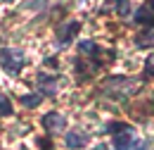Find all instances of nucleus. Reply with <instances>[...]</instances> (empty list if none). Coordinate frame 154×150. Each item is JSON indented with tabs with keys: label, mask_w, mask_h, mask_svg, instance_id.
I'll use <instances>...</instances> for the list:
<instances>
[{
	"label": "nucleus",
	"mask_w": 154,
	"mask_h": 150,
	"mask_svg": "<svg viewBox=\"0 0 154 150\" xmlns=\"http://www.w3.org/2000/svg\"><path fill=\"white\" fill-rule=\"evenodd\" d=\"M128 150H147V141H137V138H135L133 145H131Z\"/></svg>",
	"instance_id": "15"
},
{
	"label": "nucleus",
	"mask_w": 154,
	"mask_h": 150,
	"mask_svg": "<svg viewBox=\"0 0 154 150\" xmlns=\"http://www.w3.org/2000/svg\"><path fill=\"white\" fill-rule=\"evenodd\" d=\"M78 53L85 55V57H95L97 53H100V48H97L93 41H81V43H78Z\"/></svg>",
	"instance_id": "9"
},
{
	"label": "nucleus",
	"mask_w": 154,
	"mask_h": 150,
	"mask_svg": "<svg viewBox=\"0 0 154 150\" xmlns=\"http://www.w3.org/2000/svg\"><path fill=\"white\" fill-rule=\"evenodd\" d=\"M93 150H109V148H107V145H95Z\"/></svg>",
	"instance_id": "17"
},
{
	"label": "nucleus",
	"mask_w": 154,
	"mask_h": 150,
	"mask_svg": "<svg viewBox=\"0 0 154 150\" xmlns=\"http://www.w3.org/2000/svg\"><path fill=\"white\" fill-rule=\"evenodd\" d=\"M133 19L137 21V24L154 26V5H142V7H137V12H135Z\"/></svg>",
	"instance_id": "7"
},
{
	"label": "nucleus",
	"mask_w": 154,
	"mask_h": 150,
	"mask_svg": "<svg viewBox=\"0 0 154 150\" xmlns=\"http://www.w3.org/2000/svg\"><path fill=\"white\" fill-rule=\"evenodd\" d=\"M38 88H40V93H45V95H55L57 93V76L38 74Z\"/></svg>",
	"instance_id": "5"
},
{
	"label": "nucleus",
	"mask_w": 154,
	"mask_h": 150,
	"mask_svg": "<svg viewBox=\"0 0 154 150\" xmlns=\"http://www.w3.org/2000/svg\"><path fill=\"white\" fill-rule=\"evenodd\" d=\"M0 67L7 74H19V69L24 67V53L17 48H0Z\"/></svg>",
	"instance_id": "2"
},
{
	"label": "nucleus",
	"mask_w": 154,
	"mask_h": 150,
	"mask_svg": "<svg viewBox=\"0 0 154 150\" xmlns=\"http://www.w3.org/2000/svg\"><path fill=\"white\" fill-rule=\"evenodd\" d=\"M43 129H45V131H50V133L64 131V129H66V119H64V114H59L57 110L43 114Z\"/></svg>",
	"instance_id": "3"
},
{
	"label": "nucleus",
	"mask_w": 154,
	"mask_h": 150,
	"mask_svg": "<svg viewBox=\"0 0 154 150\" xmlns=\"http://www.w3.org/2000/svg\"><path fill=\"white\" fill-rule=\"evenodd\" d=\"M135 141V133L133 129L131 131H123V133H116L114 136V150H128Z\"/></svg>",
	"instance_id": "8"
},
{
	"label": "nucleus",
	"mask_w": 154,
	"mask_h": 150,
	"mask_svg": "<svg viewBox=\"0 0 154 150\" xmlns=\"http://www.w3.org/2000/svg\"><path fill=\"white\" fill-rule=\"evenodd\" d=\"M40 100H43V98H40L38 93H33V95H21V98H19V103L24 105V107H38Z\"/></svg>",
	"instance_id": "11"
},
{
	"label": "nucleus",
	"mask_w": 154,
	"mask_h": 150,
	"mask_svg": "<svg viewBox=\"0 0 154 150\" xmlns=\"http://www.w3.org/2000/svg\"><path fill=\"white\" fill-rule=\"evenodd\" d=\"M12 114V103L5 93H0V117H10Z\"/></svg>",
	"instance_id": "12"
},
{
	"label": "nucleus",
	"mask_w": 154,
	"mask_h": 150,
	"mask_svg": "<svg viewBox=\"0 0 154 150\" xmlns=\"http://www.w3.org/2000/svg\"><path fill=\"white\" fill-rule=\"evenodd\" d=\"M107 131L109 133H123V131H131V126H128V124H123V122H114V124H109V126H107Z\"/></svg>",
	"instance_id": "13"
},
{
	"label": "nucleus",
	"mask_w": 154,
	"mask_h": 150,
	"mask_svg": "<svg viewBox=\"0 0 154 150\" xmlns=\"http://www.w3.org/2000/svg\"><path fill=\"white\" fill-rule=\"evenodd\" d=\"M137 86H140V81L123 79V76H114V79H107V81H104L102 93L109 95V98H116V100H126V98L133 93Z\"/></svg>",
	"instance_id": "1"
},
{
	"label": "nucleus",
	"mask_w": 154,
	"mask_h": 150,
	"mask_svg": "<svg viewBox=\"0 0 154 150\" xmlns=\"http://www.w3.org/2000/svg\"><path fill=\"white\" fill-rule=\"evenodd\" d=\"M88 145V133L83 131H66V148L78 150V148H85Z\"/></svg>",
	"instance_id": "6"
},
{
	"label": "nucleus",
	"mask_w": 154,
	"mask_h": 150,
	"mask_svg": "<svg viewBox=\"0 0 154 150\" xmlns=\"http://www.w3.org/2000/svg\"><path fill=\"white\" fill-rule=\"evenodd\" d=\"M147 74H152V76H154V55H152V60L147 62Z\"/></svg>",
	"instance_id": "16"
},
{
	"label": "nucleus",
	"mask_w": 154,
	"mask_h": 150,
	"mask_svg": "<svg viewBox=\"0 0 154 150\" xmlns=\"http://www.w3.org/2000/svg\"><path fill=\"white\" fill-rule=\"evenodd\" d=\"M78 31H81V24H78V21H66V24H62V26L57 29V41H59V45L71 43V38L76 36Z\"/></svg>",
	"instance_id": "4"
},
{
	"label": "nucleus",
	"mask_w": 154,
	"mask_h": 150,
	"mask_svg": "<svg viewBox=\"0 0 154 150\" xmlns=\"http://www.w3.org/2000/svg\"><path fill=\"white\" fill-rule=\"evenodd\" d=\"M128 10H131V7H128V0H116V12H119L121 17H126Z\"/></svg>",
	"instance_id": "14"
},
{
	"label": "nucleus",
	"mask_w": 154,
	"mask_h": 150,
	"mask_svg": "<svg viewBox=\"0 0 154 150\" xmlns=\"http://www.w3.org/2000/svg\"><path fill=\"white\" fill-rule=\"evenodd\" d=\"M154 43V31H145V34H140V36L135 38V45L137 48H149Z\"/></svg>",
	"instance_id": "10"
}]
</instances>
